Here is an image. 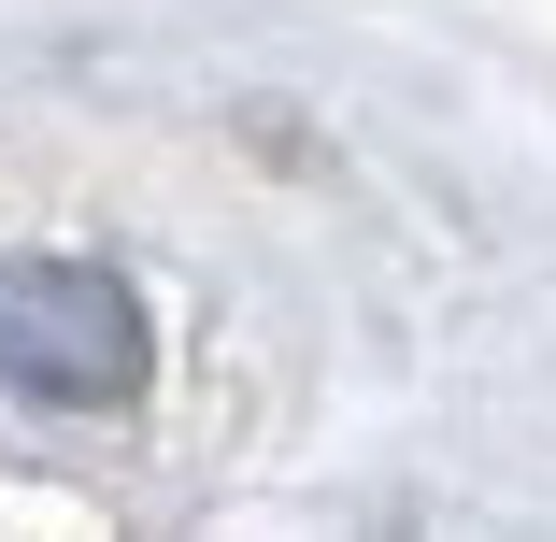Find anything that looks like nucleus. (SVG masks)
Returning <instances> with one entry per match:
<instances>
[{
    "label": "nucleus",
    "instance_id": "nucleus-1",
    "mask_svg": "<svg viewBox=\"0 0 556 542\" xmlns=\"http://www.w3.org/2000/svg\"><path fill=\"white\" fill-rule=\"evenodd\" d=\"M0 386H29V400H129L143 386V300L100 257H15L0 272Z\"/></svg>",
    "mask_w": 556,
    "mask_h": 542
}]
</instances>
